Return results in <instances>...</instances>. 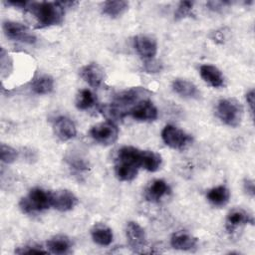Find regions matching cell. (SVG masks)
Instances as JSON below:
<instances>
[{"label":"cell","mask_w":255,"mask_h":255,"mask_svg":"<svg viewBox=\"0 0 255 255\" xmlns=\"http://www.w3.org/2000/svg\"><path fill=\"white\" fill-rule=\"evenodd\" d=\"M246 101H247V104L249 105L251 115L253 117V113H254V91L253 90H251L246 94Z\"/></svg>","instance_id":"cell-35"},{"label":"cell","mask_w":255,"mask_h":255,"mask_svg":"<svg viewBox=\"0 0 255 255\" xmlns=\"http://www.w3.org/2000/svg\"><path fill=\"white\" fill-rule=\"evenodd\" d=\"M91 235H92L94 242L101 246L110 245L112 243L113 237H114L112 229L102 223H98L92 228Z\"/></svg>","instance_id":"cell-19"},{"label":"cell","mask_w":255,"mask_h":255,"mask_svg":"<svg viewBox=\"0 0 255 255\" xmlns=\"http://www.w3.org/2000/svg\"><path fill=\"white\" fill-rule=\"evenodd\" d=\"M161 165V156L151 150H141L140 166L148 171H155Z\"/></svg>","instance_id":"cell-24"},{"label":"cell","mask_w":255,"mask_h":255,"mask_svg":"<svg viewBox=\"0 0 255 255\" xmlns=\"http://www.w3.org/2000/svg\"><path fill=\"white\" fill-rule=\"evenodd\" d=\"M170 244L174 249L191 250L197 245V239L194 238L187 231H177L170 239Z\"/></svg>","instance_id":"cell-16"},{"label":"cell","mask_w":255,"mask_h":255,"mask_svg":"<svg viewBox=\"0 0 255 255\" xmlns=\"http://www.w3.org/2000/svg\"><path fill=\"white\" fill-rule=\"evenodd\" d=\"M128 7V3L123 0H110L104 2L102 12L110 17H118L122 15Z\"/></svg>","instance_id":"cell-25"},{"label":"cell","mask_w":255,"mask_h":255,"mask_svg":"<svg viewBox=\"0 0 255 255\" xmlns=\"http://www.w3.org/2000/svg\"><path fill=\"white\" fill-rule=\"evenodd\" d=\"M169 192L167 183L162 179L153 180L145 189V198L148 201L156 202Z\"/></svg>","instance_id":"cell-17"},{"label":"cell","mask_w":255,"mask_h":255,"mask_svg":"<svg viewBox=\"0 0 255 255\" xmlns=\"http://www.w3.org/2000/svg\"><path fill=\"white\" fill-rule=\"evenodd\" d=\"M25 10L36 18V28L58 25L62 23L65 14V7L62 2H28Z\"/></svg>","instance_id":"cell-1"},{"label":"cell","mask_w":255,"mask_h":255,"mask_svg":"<svg viewBox=\"0 0 255 255\" xmlns=\"http://www.w3.org/2000/svg\"><path fill=\"white\" fill-rule=\"evenodd\" d=\"M138 166L128 163V162H123V161H117L116 166H115V171L117 177L122 180V181H130L132 180L138 171Z\"/></svg>","instance_id":"cell-22"},{"label":"cell","mask_w":255,"mask_h":255,"mask_svg":"<svg viewBox=\"0 0 255 255\" xmlns=\"http://www.w3.org/2000/svg\"><path fill=\"white\" fill-rule=\"evenodd\" d=\"M193 7V2L191 1H181L174 13V17L176 20L185 18L191 14V10Z\"/></svg>","instance_id":"cell-29"},{"label":"cell","mask_w":255,"mask_h":255,"mask_svg":"<svg viewBox=\"0 0 255 255\" xmlns=\"http://www.w3.org/2000/svg\"><path fill=\"white\" fill-rule=\"evenodd\" d=\"M71 246L70 239L64 235L54 236L47 242L49 252L54 254H65L70 250Z\"/></svg>","instance_id":"cell-23"},{"label":"cell","mask_w":255,"mask_h":255,"mask_svg":"<svg viewBox=\"0 0 255 255\" xmlns=\"http://www.w3.org/2000/svg\"><path fill=\"white\" fill-rule=\"evenodd\" d=\"M97 102L96 96L88 89H83L79 92L76 99V106L79 110H88L95 106Z\"/></svg>","instance_id":"cell-27"},{"label":"cell","mask_w":255,"mask_h":255,"mask_svg":"<svg viewBox=\"0 0 255 255\" xmlns=\"http://www.w3.org/2000/svg\"><path fill=\"white\" fill-rule=\"evenodd\" d=\"M70 164L73 168H75L77 170H86L89 168L88 163L84 159L79 158V157H71Z\"/></svg>","instance_id":"cell-31"},{"label":"cell","mask_w":255,"mask_h":255,"mask_svg":"<svg viewBox=\"0 0 255 255\" xmlns=\"http://www.w3.org/2000/svg\"><path fill=\"white\" fill-rule=\"evenodd\" d=\"M80 75L91 87L98 88L104 80V72L97 63H91L80 70Z\"/></svg>","instance_id":"cell-13"},{"label":"cell","mask_w":255,"mask_h":255,"mask_svg":"<svg viewBox=\"0 0 255 255\" xmlns=\"http://www.w3.org/2000/svg\"><path fill=\"white\" fill-rule=\"evenodd\" d=\"M19 254H46L48 251L43 250L42 248H39L38 246H25L22 249H17L15 251Z\"/></svg>","instance_id":"cell-30"},{"label":"cell","mask_w":255,"mask_h":255,"mask_svg":"<svg viewBox=\"0 0 255 255\" xmlns=\"http://www.w3.org/2000/svg\"><path fill=\"white\" fill-rule=\"evenodd\" d=\"M145 69L149 73H155V72H158L160 70V64H158L157 62L148 61V62L145 63Z\"/></svg>","instance_id":"cell-34"},{"label":"cell","mask_w":255,"mask_h":255,"mask_svg":"<svg viewBox=\"0 0 255 255\" xmlns=\"http://www.w3.org/2000/svg\"><path fill=\"white\" fill-rule=\"evenodd\" d=\"M91 136L104 145L113 144L119 136V129L112 122H105L95 125L90 130Z\"/></svg>","instance_id":"cell-5"},{"label":"cell","mask_w":255,"mask_h":255,"mask_svg":"<svg viewBox=\"0 0 255 255\" xmlns=\"http://www.w3.org/2000/svg\"><path fill=\"white\" fill-rule=\"evenodd\" d=\"M0 154H1V160L5 163H12L16 160L18 153L17 150L7 144L2 143L0 148Z\"/></svg>","instance_id":"cell-28"},{"label":"cell","mask_w":255,"mask_h":255,"mask_svg":"<svg viewBox=\"0 0 255 255\" xmlns=\"http://www.w3.org/2000/svg\"><path fill=\"white\" fill-rule=\"evenodd\" d=\"M126 235L130 248H132L135 252H138L139 249H142L146 244L145 232L143 228L136 222L130 221L127 224Z\"/></svg>","instance_id":"cell-9"},{"label":"cell","mask_w":255,"mask_h":255,"mask_svg":"<svg viewBox=\"0 0 255 255\" xmlns=\"http://www.w3.org/2000/svg\"><path fill=\"white\" fill-rule=\"evenodd\" d=\"M128 114L136 121L148 122L157 118V110L155 106L148 100H142L131 107Z\"/></svg>","instance_id":"cell-8"},{"label":"cell","mask_w":255,"mask_h":255,"mask_svg":"<svg viewBox=\"0 0 255 255\" xmlns=\"http://www.w3.org/2000/svg\"><path fill=\"white\" fill-rule=\"evenodd\" d=\"M53 87H54V81L48 75L40 76L34 81L32 85L33 91L39 95H46L51 93L53 90Z\"/></svg>","instance_id":"cell-26"},{"label":"cell","mask_w":255,"mask_h":255,"mask_svg":"<svg viewBox=\"0 0 255 255\" xmlns=\"http://www.w3.org/2000/svg\"><path fill=\"white\" fill-rule=\"evenodd\" d=\"M207 199L210 203L215 206H223L229 201L230 192L224 185H219L208 190L206 194Z\"/></svg>","instance_id":"cell-20"},{"label":"cell","mask_w":255,"mask_h":255,"mask_svg":"<svg viewBox=\"0 0 255 255\" xmlns=\"http://www.w3.org/2000/svg\"><path fill=\"white\" fill-rule=\"evenodd\" d=\"M78 203V198L73 192L67 189L52 192V206L59 211L73 209Z\"/></svg>","instance_id":"cell-10"},{"label":"cell","mask_w":255,"mask_h":255,"mask_svg":"<svg viewBox=\"0 0 255 255\" xmlns=\"http://www.w3.org/2000/svg\"><path fill=\"white\" fill-rule=\"evenodd\" d=\"M134 48L139 56L144 59H152L157 51L155 39L147 35H138L134 37Z\"/></svg>","instance_id":"cell-11"},{"label":"cell","mask_w":255,"mask_h":255,"mask_svg":"<svg viewBox=\"0 0 255 255\" xmlns=\"http://www.w3.org/2000/svg\"><path fill=\"white\" fill-rule=\"evenodd\" d=\"M162 140L166 145L174 149H183L192 141V136L182 129L168 125L161 131Z\"/></svg>","instance_id":"cell-4"},{"label":"cell","mask_w":255,"mask_h":255,"mask_svg":"<svg viewBox=\"0 0 255 255\" xmlns=\"http://www.w3.org/2000/svg\"><path fill=\"white\" fill-rule=\"evenodd\" d=\"M251 223L253 224L252 216L242 208H233L226 217V229L233 232L241 225Z\"/></svg>","instance_id":"cell-14"},{"label":"cell","mask_w":255,"mask_h":255,"mask_svg":"<svg viewBox=\"0 0 255 255\" xmlns=\"http://www.w3.org/2000/svg\"><path fill=\"white\" fill-rule=\"evenodd\" d=\"M53 128L57 137L63 141L73 138L77 133L75 124L66 117L57 118L54 122Z\"/></svg>","instance_id":"cell-12"},{"label":"cell","mask_w":255,"mask_h":255,"mask_svg":"<svg viewBox=\"0 0 255 255\" xmlns=\"http://www.w3.org/2000/svg\"><path fill=\"white\" fill-rule=\"evenodd\" d=\"M243 188L244 191L250 195V196H254L255 193V187H254V181L252 179H245L243 182Z\"/></svg>","instance_id":"cell-32"},{"label":"cell","mask_w":255,"mask_h":255,"mask_svg":"<svg viewBox=\"0 0 255 255\" xmlns=\"http://www.w3.org/2000/svg\"><path fill=\"white\" fill-rule=\"evenodd\" d=\"M226 4H229V2H226V1H224V2L223 1H209L207 3V6L209 7V9L217 11V10L223 8L224 5H226Z\"/></svg>","instance_id":"cell-33"},{"label":"cell","mask_w":255,"mask_h":255,"mask_svg":"<svg viewBox=\"0 0 255 255\" xmlns=\"http://www.w3.org/2000/svg\"><path fill=\"white\" fill-rule=\"evenodd\" d=\"M200 76L204 82L213 88L224 86V77L221 71L213 65H202L200 67Z\"/></svg>","instance_id":"cell-15"},{"label":"cell","mask_w":255,"mask_h":255,"mask_svg":"<svg viewBox=\"0 0 255 255\" xmlns=\"http://www.w3.org/2000/svg\"><path fill=\"white\" fill-rule=\"evenodd\" d=\"M20 209L24 213L43 211L52 206V192L40 187L32 188L26 197L19 202Z\"/></svg>","instance_id":"cell-2"},{"label":"cell","mask_w":255,"mask_h":255,"mask_svg":"<svg viewBox=\"0 0 255 255\" xmlns=\"http://www.w3.org/2000/svg\"><path fill=\"white\" fill-rule=\"evenodd\" d=\"M217 117L229 127H237L242 121L243 108L234 99L220 100L216 108Z\"/></svg>","instance_id":"cell-3"},{"label":"cell","mask_w":255,"mask_h":255,"mask_svg":"<svg viewBox=\"0 0 255 255\" xmlns=\"http://www.w3.org/2000/svg\"><path fill=\"white\" fill-rule=\"evenodd\" d=\"M172 89L177 95L183 98L196 99L199 96V92L196 86L187 80H183V79L174 80L172 82Z\"/></svg>","instance_id":"cell-18"},{"label":"cell","mask_w":255,"mask_h":255,"mask_svg":"<svg viewBox=\"0 0 255 255\" xmlns=\"http://www.w3.org/2000/svg\"><path fill=\"white\" fill-rule=\"evenodd\" d=\"M148 94H149V92L144 88H140V87L131 88V89L123 91L120 94H118L115 98L114 104L116 106H118L119 108H121L122 110H124L123 109L124 107L134 106L138 102L145 100V98Z\"/></svg>","instance_id":"cell-7"},{"label":"cell","mask_w":255,"mask_h":255,"mask_svg":"<svg viewBox=\"0 0 255 255\" xmlns=\"http://www.w3.org/2000/svg\"><path fill=\"white\" fill-rule=\"evenodd\" d=\"M140 156L141 150L138 148L133 146H123L118 152L117 161L128 162L140 167Z\"/></svg>","instance_id":"cell-21"},{"label":"cell","mask_w":255,"mask_h":255,"mask_svg":"<svg viewBox=\"0 0 255 255\" xmlns=\"http://www.w3.org/2000/svg\"><path fill=\"white\" fill-rule=\"evenodd\" d=\"M3 30L5 35L15 41H20L28 44H33L36 42V37L25 25L18 23L7 21L3 24Z\"/></svg>","instance_id":"cell-6"}]
</instances>
